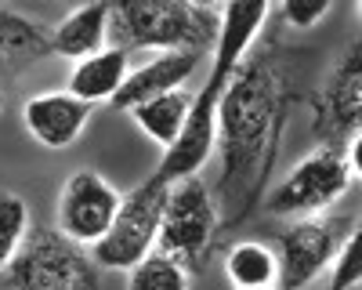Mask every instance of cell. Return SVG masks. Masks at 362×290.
I'll return each mask as SVG.
<instances>
[{"label":"cell","instance_id":"obj_9","mask_svg":"<svg viewBox=\"0 0 362 290\" xmlns=\"http://www.w3.org/2000/svg\"><path fill=\"white\" fill-rule=\"evenodd\" d=\"M119 199H124V192H116V185L105 182V174L83 167L69 174V182L62 185V196H58V207H54V225L69 243L87 250L112 228Z\"/></svg>","mask_w":362,"mask_h":290},{"label":"cell","instance_id":"obj_15","mask_svg":"<svg viewBox=\"0 0 362 290\" xmlns=\"http://www.w3.org/2000/svg\"><path fill=\"white\" fill-rule=\"evenodd\" d=\"M109 18H112V4H83V8L69 11L58 22V29H51L54 54L83 62V58L105 51L109 47Z\"/></svg>","mask_w":362,"mask_h":290},{"label":"cell","instance_id":"obj_21","mask_svg":"<svg viewBox=\"0 0 362 290\" xmlns=\"http://www.w3.org/2000/svg\"><path fill=\"white\" fill-rule=\"evenodd\" d=\"M326 11H329V0H290L283 8V18L293 29H312L326 18Z\"/></svg>","mask_w":362,"mask_h":290},{"label":"cell","instance_id":"obj_2","mask_svg":"<svg viewBox=\"0 0 362 290\" xmlns=\"http://www.w3.org/2000/svg\"><path fill=\"white\" fill-rule=\"evenodd\" d=\"M268 4L264 0H254V4H225L221 8V29H218V44H214V66H210V76L203 83V91L192 98L189 120L181 127L177 141L163 153L160 167L153 178L170 185L177 178H189V174H199L203 163L214 153V120H218V102L225 95V87L235 73V66L247 58L250 44L257 40L261 25L268 18Z\"/></svg>","mask_w":362,"mask_h":290},{"label":"cell","instance_id":"obj_1","mask_svg":"<svg viewBox=\"0 0 362 290\" xmlns=\"http://www.w3.org/2000/svg\"><path fill=\"white\" fill-rule=\"evenodd\" d=\"M286 102L290 87L272 54L243 58L235 66L214 120V145L221 153L214 203L221 225H243L261 203L283 141Z\"/></svg>","mask_w":362,"mask_h":290},{"label":"cell","instance_id":"obj_17","mask_svg":"<svg viewBox=\"0 0 362 290\" xmlns=\"http://www.w3.org/2000/svg\"><path fill=\"white\" fill-rule=\"evenodd\" d=\"M276 250L257 240H243L225 254V276L235 290L243 286H276Z\"/></svg>","mask_w":362,"mask_h":290},{"label":"cell","instance_id":"obj_4","mask_svg":"<svg viewBox=\"0 0 362 290\" xmlns=\"http://www.w3.org/2000/svg\"><path fill=\"white\" fill-rule=\"evenodd\" d=\"M218 203L210 185L199 174L177 178L167 185V203H163V218H160V236H156V250L167 254L170 261H177L189 276L206 269L210 247L218 240Z\"/></svg>","mask_w":362,"mask_h":290},{"label":"cell","instance_id":"obj_20","mask_svg":"<svg viewBox=\"0 0 362 290\" xmlns=\"http://www.w3.org/2000/svg\"><path fill=\"white\" fill-rule=\"evenodd\" d=\"M358 228H351L348 236H344V243H341V250L334 254V261H329V286L326 290H351V286H358Z\"/></svg>","mask_w":362,"mask_h":290},{"label":"cell","instance_id":"obj_8","mask_svg":"<svg viewBox=\"0 0 362 290\" xmlns=\"http://www.w3.org/2000/svg\"><path fill=\"white\" fill-rule=\"evenodd\" d=\"M355 228V225H351ZM348 218H297L276 236V286L279 290H305L312 286L348 236Z\"/></svg>","mask_w":362,"mask_h":290},{"label":"cell","instance_id":"obj_14","mask_svg":"<svg viewBox=\"0 0 362 290\" xmlns=\"http://www.w3.org/2000/svg\"><path fill=\"white\" fill-rule=\"evenodd\" d=\"M127 73H131V54L112 44V47H105V51L90 54V58H83V62L73 66L66 91L95 109L98 102H112V95L124 87Z\"/></svg>","mask_w":362,"mask_h":290},{"label":"cell","instance_id":"obj_3","mask_svg":"<svg viewBox=\"0 0 362 290\" xmlns=\"http://www.w3.org/2000/svg\"><path fill=\"white\" fill-rule=\"evenodd\" d=\"M221 8L181 4V0H134L116 4L109 18V37L116 47L131 51H196L210 54L218 44Z\"/></svg>","mask_w":362,"mask_h":290},{"label":"cell","instance_id":"obj_5","mask_svg":"<svg viewBox=\"0 0 362 290\" xmlns=\"http://www.w3.org/2000/svg\"><path fill=\"white\" fill-rule=\"evenodd\" d=\"M0 290H98V276L83 247L69 243L58 228H33L0 272Z\"/></svg>","mask_w":362,"mask_h":290},{"label":"cell","instance_id":"obj_7","mask_svg":"<svg viewBox=\"0 0 362 290\" xmlns=\"http://www.w3.org/2000/svg\"><path fill=\"white\" fill-rule=\"evenodd\" d=\"M163 203H167L163 182L148 178V182L134 185L124 199H119L112 228L90 247V261L102 269H124V272L134 269L148 250H156Z\"/></svg>","mask_w":362,"mask_h":290},{"label":"cell","instance_id":"obj_12","mask_svg":"<svg viewBox=\"0 0 362 290\" xmlns=\"http://www.w3.org/2000/svg\"><path fill=\"white\" fill-rule=\"evenodd\" d=\"M199 58L196 51H160L153 54L145 66L131 69L124 87L112 95V109H134L148 98H156V95H167V91H177V87H185V80L196 73L199 66Z\"/></svg>","mask_w":362,"mask_h":290},{"label":"cell","instance_id":"obj_19","mask_svg":"<svg viewBox=\"0 0 362 290\" xmlns=\"http://www.w3.org/2000/svg\"><path fill=\"white\" fill-rule=\"evenodd\" d=\"M127 290H189V272L160 250H148L134 269H127Z\"/></svg>","mask_w":362,"mask_h":290},{"label":"cell","instance_id":"obj_11","mask_svg":"<svg viewBox=\"0 0 362 290\" xmlns=\"http://www.w3.org/2000/svg\"><path fill=\"white\" fill-rule=\"evenodd\" d=\"M22 124L44 149H69L90 124V105L69 91H44L22 105Z\"/></svg>","mask_w":362,"mask_h":290},{"label":"cell","instance_id":"obj_18","mask_svg":"<svg viewBox=\"0 0 362 290\" xmlns=\"http://www.w3.org/2000/svg\"><path fill=\"white\" fill-rule=\"evenodd\" d=\"M33 232V214H29V203L18 192L0 189V272H4L15 254L22 250L25 236Z\"/></svg>","mask_w":362,"mask_h":290},{"label":"cell","instance_id":"obj_13","mask_svg":"<svg viewBox=\"0 0 362 290\" xmlns=\"http://www.w3.org/2000/svg\"><path fill=\"white\" fill-rule=\"evenodd\" d=\"M51 54H54L51 29L11 8H0V91Z\"/></svg>","mask_w":362,"mask_h":290},{"label":"cell","instance_id":"obj_16","mask_svg":"<svg viewBox=\"0 0 362 290\" xmlns=\"http://www.w3.org/2000/svg\"><path fill=\"white\" fill-rule=\"evenodd\" d=\"M192 98H196L192 91L177 87V91L156 95V98H148V102L127 109V112H131V120L138 124V131H145L156 145H163V153H167L170 145L177 141V134H181V127H185V120H189Z\"/></svg>","mask_w":362,"mask_h":290},{"label":"cell","instance_id":"obj_23","mask_svg":"<svg viewBox=\"0 0 362 290\" xmlns=\"http://www.w3.org/2000/svg\"><path fill=\"white\" fill-rule=\"evenodd\" d=\"M0 109H4V91H0Z\"/></svg>","mask_w":362,"mask_h":290},{"label":"cell","instance_id":"obj_24","mask_svg":"<svg viewBox=\"0 0 362 290\" xmlns=\"http://www.w3.org/2000/svg\"><path fill=\"white\" fill-rule=\"evenodd\" d=\"M351 290H358V286H351Z\"/></svg>","mask_w":362,"mask_h":290},{"label":"cell","instance_id":"obj_6","mask_svg":"<svg viewBox=\"0 0 362 290\" xmlns=\"http://www.w3.org/2000/svg\"><path fill=\"white\" fill-rule=\"evenodd\" d=\"M355 167L348 163L344 149H329V145H315V149L297 160V167L286 178L264 196V211L276 218H319L351 189Z\"/></svg>","mask_w":362,"mask_h":290},{"label":"cell","instance_id":"obj_22","mask_svg":"<svg viewBox=\"0 0 362 290\" xmlns=\"http://www.w3.org/2000/svg\"><path fill=\"white\" fill-rule=\"evenodd\" d=\"M243 290H276V286H243Z\"/></svg>","mask_w":362,"mask_h":290},{"label":"cell","instance_id":"obj_10","mask_svg":"<svg viewBox=\"0 0 362 290\" xmlns=\"http://www.w3.org/2000/svg\"><path fill=\"white\" fill-rule=\"evenodd\" d=\"M358 105L362 91H358V40H355L315 98V134L322 138V145L344 149V141L358 138Z\"/></svg>","mask_w":362,"mask_h":290}]
</instances>
